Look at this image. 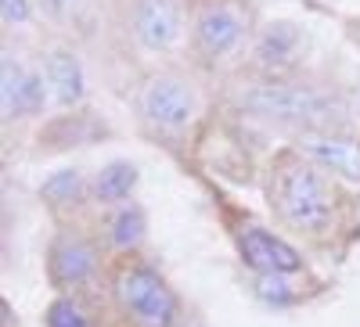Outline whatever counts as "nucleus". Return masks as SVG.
Returning <instances> with one entry per match:
<instances>
[{
  "label": "nucleus",
  "instance_id": "obj_1",
  "mask_svg": "<svg viewBox=\"0 0 360 327\" xmlns=\"http://www.w3.org/2000/svg\"><path fill=\"white\" fill-rule=\"evenodd\" d=\"M263 194L278 227L314 248H332L353 213V198L346 184L328 176L295 144L278 147L266 159Z\"/></svg>",
  "mask_w": 360,
  "mask_h": 327
},
{
  "label": "nucleus",
  "instance_id": "obj_2",
  "mask_svg": "<svg viewBox=\"0 0 360 327\" xmlns=\"http://www.w3.org/2000/svg\"><path fill=\"white\" fill-rule=\"evenodd\" d=\"M231 108L252 123L281 126L295 137L307 133H335V130H356L349 94L324 86L310 76H285V79H259L242 76L231 86Z\"/></svg>",
  "mask_w": 360,
  "mask_h": 327
},
{
  "label": "nucleus",
  "instance_id": "obj_3",
  "mask_svg": "<svg viewBox=\"0 0 360 327\" xmlns=\"http://www.w3.org/2000/svg\"><path fill=\"white\" fill-rule=\"evenodd\" d=\"M134 115L159 140H188L205 115V98L195 72L173 62L148 65L134 86Z\"/></svg>",
  "mask_w": 360,
  "mask_h": 327
},
{
  "label": "nucleus",
  "instance_id": "obj_4",
  "mask_svg": "<svg viewBox=\"0 0 360 327\" xmlns=\"http://www.w3.org/2000/svg\"><path fill=\"white\" fill-rule=\"evenodd\" d=\"M259 29V15L249 0H188V58L195 69L220 72L245 62Z\"/></svg>",
  "mask_w": 360,
  "mask_h": 327
},
{
  "label": "nucleus",
  "instance_id": "obj_5",
  "mask_svg": "<svg viewBox=\"0 0 360 327\" xmlns=\"http://www.w3.org/2000/svg\"><path fill=\"white\" fill-rule=\"evenodd\" d=\"M108 302L130 327H180L184 323V302L166 281L155 262L141 255L115 259L108 266Z\"/></svg>",
  "mask_w": 360,
  "mask_h": 327
},
{
  "label": "nucleus",
  "instance_id": "obj_6",
  "mask_svg": "<svg viewBox=\"0 0 360 327\" xmlns=\"http://www.w3.org/2000/svg\"><path fill=\"white\" fill-rule=\"evenodd\" d=\"M108 252L98 230L83 223H58L44 245V277L54 295H90L108 281Z\"/></svg>",
  "mask_w": 360,
  "mask_h": 327
},
{
  "label": "nucleus",
  "instance_id": "obj_7",
  "mask_svg": "<svg viewBox=\"0 0 360 327\" xmlns=\"http://www.w3.org/2000/svg\"><path fill=\"white\" fill-rule=\"evenodd\" d=\"M220 223L227 230V241H231L238 262H242L252 277H263V274H288V277L310 274L307 252L299 248L292 237H285L281 230L249 216L245 209H234V205L220 201Z\"/></svg>",
  "mask_w": 360,
  "mask_h": 327
},
{
  "label": "nucleus",
  "instance_id": "obj_8",
  "mask_svg": "<svg viewBox=\"0 0 360 327\" xmlns=\"http://www.w3.org/2000/svg\"><path fill=\"white\" fill-rule=\"evenodd\" d=\"M119 33L152 65L188 51V0H119Z\"/></svg>",
  "mask_w": 360,
  "mask_h": 327
},
{
  "label": "nucleus",
  "instance_id": "obj_9",
  "mask_svg": "<svg viewBox=\"0 0 360 327\" xmlns=\"http://www.w3.org/2000/svg\"><path fill=\"white\" fill-rule=\"evenodd\" d=\"M307 29L292 22V18H266L259 22L256 36L249 44V54L242 62L245 76L259 79H285L303 72V58H307Z\"/></svg>",
  "mask_w": 360,
  "mask_h": 327
},
{
  "label": "nucleus",
  "instance_id": "obj_10",
  "mask_svg": "<svg viewBox=\"0 0 360 327\" xmlns=\"http://www.w3.org/2000/svg\"><path fill=\"white\" fill-rule=\"evenodd\" d=\"M51 101V86L40 69V58H29L22 47H4L0 58V112L4 123H29L44 119Z\"/></svg>",
  "mask_w": 360,
  "mask_h": 327
},
{
  "label": "nucleus",
  "instance_id": "obj_11",
  "mask_svg": "<svg viewBox=\"0 0 360 327\" xmlns=\"http://www.w3.org/2000/svg\"><path fill=\"white\" fill-rule=\"evenodd\" d=\"M40 69L51 86V101L58 112H79L90 94V72L83 54L69 40H47L40 47Z\"/></svg>",
  "mask_w": 360,
  "mask_h": 327
},
{
  "label": "nucleus",
  "instance_id": "obj_12",
  "mask_svg": "<svg viewBox=\"0 0 360 327\" xmlns=\"http://www.w3.org/2000/svg\"><path fill=\"white\" fill-rule=\"evenodd\" d=\"M37 198L44 205V213L58 223H83L86 213H94V184H90V173L83 166H58L51 169L40 187Z\"/></svg>",
  "mask_w": 360,
  "mask_h": 327
},
{
  "label": "nucleus",
  "instance_id": "obj_13",
  "mask_svg": "<svg viewBox=\"0 0 360 327\" xmlns=\"http://www.w3.org/2000/svg\"><path fill=\"white\" fill-rule=\"evenodd\" d=\"M94 230H98V237H101L108 259H134V255H141L144 245H148L152 216H148V209L134 198V201H127V205H115V209L98 213Z\"/></svg>",
  "mask_w": 360,
  "mask_h": 327
},
{
  "label": "nucleus",
  "instance_id": "obj_14",
  "mask_svg": "<svg viewBox=\"0 0 360 327\" xmlns=\"http://www.w3.org/2000/svg\"><path fill=\"white\" fill-rule=\"evenodd\" d=\"M310 162H317L328 176L342 184H360V133L335 130V133H307L292 140Z\"/></svg>",
  "mask_w": 360,
  "mask_h": 327
},
{
  "label": "nucleus",
  "instance_id": "obj_15",
  "mask_svg": "<svg viewBox=\"0 0 360 327\" xmlns=\"http://www.w3.org/2000/svg\"><path fill=\"white\" fill-rule=\"evenodd\" d=\"M105 123H98L94 112H58L51 123L40 130V152L51 155V152H69V147H86L94 144L98 137H105Z\"/></svg>",
  "mask_w": 360,
  "mask_h": 327
},
{
  "label": "nucleus",
  "instance_id": "obj_16",
  "mask_svg": "<svg viewBox=\"0 0 360 327\" xmlns=\"http://www.w3.org/2000/svg\"><path fill=\"white\" fill-rule=\"evenodd\" d=\"M90 184H94V209H115V205H127L137 198L141 187V166L130 159H108L105 166H98L90 173Z\"/></svg>",
  "mask_w": 360,
  "mask_h": 327
},
{
  "label": "nucleus",
  "instance_id": "obj_17",
  "mask_svg": "<svg viewBox=\"0 0 360 327\" xmlns=\"http://www.w3.org/2000/svg\"><path fill=\"white\" fill-rule=\"evenodd\" d=\"M310 274H299V277H288V274H263V277H252L249 274V295L270 313H288L295 306L310 302L314 288L307 284Z\"/></svg>",
  "mask_w": 360,
  "mask_h": 327
},
{
  "label": "nucleus",
  "instance_id": "obj_18",
  "mask_svg": "<svg viewBox=\"0 0 360 327\" xmlns=\"http://www.w3.org/2000/svg\"><path fill=\"white\" fill-rule=\"evenodd\" d=\"M44 327H98L90 295H54L44 309Z\"/></svg>",
  "mask_w": 360,
  "mask_h": 327
},
{
  "label": "nucleus",
  "instance_id": "obj_19",
  "mask_svg": "<svg viewBox=\"0 0 360 327\" xmlns=\"http://www.w3.org/2000/svg\"><path fill=\"white\" fill-rule=\"evenodd\" d=\"M86 8V0H37V11H40V22L47 25H72L79 18V11Z\"/></svg>",
  "mask_w": 360,
  "mask_h": 327
},
{
  "label": "nucleus",
  "instance_id": "obj_20",
  "mask_svg": "<svg viewBox=\"0 0 360 327\" xmlns=\"http://www.w3.org/2000/svg\"><path fill=\"white\" fill-rule=\"evenodd\" d=\"M0 18H4V29H29L40 22L37 0H0Z\"/></svg>",
  "mask_w": 360,
  "mask_h": 327
},
{
  "label": "nucleus",
  "instance_id": "obj_21",
  "mask_svg": "<svg viewBox=\"0 0 360 327\" xmlns=\"http://www.w3.org/2000/svg\"><path fill=\"white\" fill-rule=\"evenodd\" d=\"M0 327H18L15 309H11V302H8V299H0Z\"/></svg>",
  "mask_w": 360,
  "mask_h": 327
},
{
  "label": "nucleus",
  "instance_id": "obj_22",
  "mask_svg": "<svg viewBox=\"0 0 360 327\" xmlns=\"http://www.w3.org/2000/svg\"><path fill=\"white\" fill-rule=\"evenodd\" d=\"M349 112H353V123H360V83L349 91Z\"/></svg>",
  "mask_w": 360,
  "mask_h": 327
}]
</instances>
